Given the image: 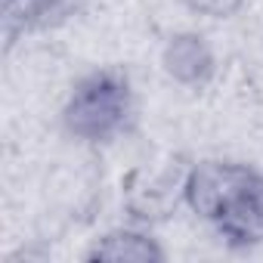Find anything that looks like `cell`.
Here are the masks:
<instances>
[{
	"label": "cell",
	"instance_id": "1",
	"mask_svg": "<svg viewBox=\"0 0 263 263\" xmlns=\"http://www.w3.org/2000/svg\"><path fill=\"white\" fill-rule=\"evenodd\" d=\"M183 204L232 251L263 245V171L232 158H204L180 183Z\"/></svg>",
	"mask_w": 263,
	"mask_h": 263
},
{
	"label": "cell",
	"instance_id": "2",
	"mask_svg": "<svg viewBox=\"0 0 263 263\" xmlns=\"http://www.w3.org/2000/svg\"><path fill=\"white\" fill-rule=\"evenodd\" d=\"M137 118V93L130 74L118 65H102L81 74L59 111L65 137L81 146H108L121 140Z\"/></svg>",
	"mask_w": 263,
	"mask_h": 263
},
{
	"label": "cell",
	"instance_id": "3",
	"mask_svg": "<svg viewBox=\"0 0 263 263\" xmlns=\"http://www.w3.org/2000/svg\"><path fill=\"white\" fill-rule=\"evenodd\" d=\"M217 68V53L201 31H174L161 47V71L183 90H204Z\"/></svg>",
	"mask_w": 263,
	"mask_h": 263
},
{
	"label": "cell",
	"instance_id": "4",
	"mask_svg": "<svg viewBox=\"0 0 263 263\" xmlns=\"http://www.w3.org/2000/svg\"><path fill=\"white\" fill-rule=\"evenodd\" d=\"M87 260L99 263H164V245L143 226H115L90 241L84 251Z\"/></svg>",
	"mask_w": 263,
	"mask_h": 263
},
{
	"label": "cell",
	"instance_id": "5",
	"mask_svg": "<svg viewBox=\"0 0 263 263\" xmlns=\"http://www.w3.org/2000/svg\"><path fill=\"white\" fill-rule=\"evenodd\" d=\"M84 7V0H7V41L31 31L59 28Z\"/></svg>",
	"mask_w": 263,
	"mask_h": 263
},
{
	"label": "cell",
	"instance_id": "6",
	"mask_svg": "<svg viewBox=\"0 0 263 263\" xmlns=\"http://www.w3.org/2000/svg\"><path fill=\"white\" fill-rule=\"evenodd\" d=\"M177 4L198 16V19H211V22H223V19H232L235 13H241V7L248 0H177Z\"/></svg>",
	"mask_w": 263,
	"mask_h": 263
}]
</instances>
